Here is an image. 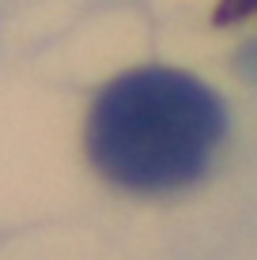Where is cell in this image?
I'll return each instance as SVG.
<instances>
[{
    "instance_id": "cell-1",
    "label": "cell",
    "mask_w": 257,
    "mask_h": 260,
    "mask_svg": "<svg viewBox=\"0 0 257 260\" xmlns=\"http://www.w3.org/2000/svg\"><path fill=\"white\" fill-rule=\"evenodd\" d=\"M227 136L219 94L189 72L136 68L106 83L87 113V158L125 192H174L208 174Z\"/></svg>"
}]
</instances>
